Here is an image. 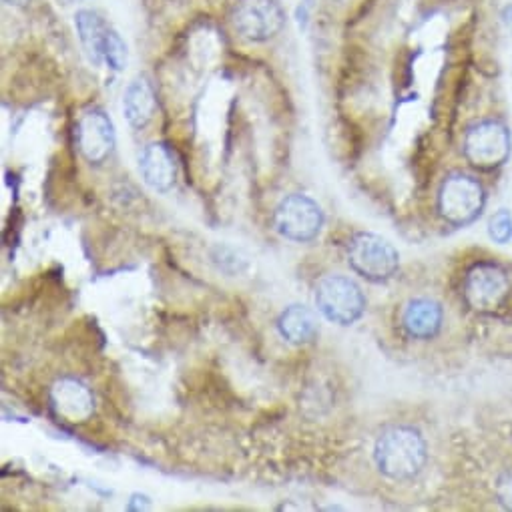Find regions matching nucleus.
I'll return each instance as SVG.
<instances>
[{
    "mask_svg": "<svg viewBox=\"0 0 512 512\" xmlns=\"http://www.w3.org/2000/svg\"><path fill=\"white\" fill-rule=\"evenodd\" d=\"M428 460L424 436L412 426L386 428L374 444V462L390 480L416 478Z\"/></svg>",
    "mask_w": 512,
    "mask_h": 512,
    "instance_id": "obj_1",
    "label": "nucleus"
},
{
    "mask_svg": "<svg viewBox=\"0 0 512 512\" xmlns=\"http://www.w3.org/2000/svg\"><path fill=\"white\" fill-rule=\"evenodd\" d=\"M348 262L358 276L380 284L398 272L400 255L388 239L374 233H358L348 245Z\"/></svg>",
    "mask_w": 512,
    "mask_h": 512,
    "instance_id": "obj_2",
    "label": "nucleus"
},
{
    "mask_svg": "<svg viewBox=\"0 0 512 512\" xmlns=\"http://www.w3.org/2000/svg\"><path fill=\"white\" fill-rule=\"evenodd\" d=\"M316 306L328 322L352 326L364 316L366 298L354 280L344 276H326L316 288Z\"/></svg>",
    "mask_w": 512,
    "mask_h": 512,
    "instance_id": "obj_3",
    "label": "nucleus"
},
{
    "mask_svg": "<svg viewBox=\"0 0 512 512\" xmlns=\"http://www.w3.org/2000/svg\"><path fill=\"white\" fill-rule=\"evenodd\" d=\"M482 185L464 173L448 175L438 191V211L452 225L472 223L484 209Z\"/></svg>",
    "mask_w": 512,
    "mask_h": 512,
    "instance_id": "obj_4",
    "label": "nucleus"
},
{
    "mask_svg": "<svg viewBox=\"0 0 512 512\" xmlns=\"http://www.w3.org/2000/svg\"><path fill=\"white\" fill-rule=\"evenodd\" d=\"M276 229L290 241L308 243L316 239L324 225L322 207L308 195L294 193L282 199L274 215Z\"/></svg>",
    "mask_w": 512,
    "mask_h": 512,
    "instance_id": "obj_5",
    "label": "nucleus"
},
{
    "mask_svg": "<svg viewBox=\"0 0 512 512\" xmlns=\"http://www.w3.org/2000/svg\"><path fill=\"white\" fill-rule=\"evenodd\" d=\"M510 294L508 274L496 264H476L464 278V300L478 314L496 312Z\"/></svg>",
    "mask_w": 512,
    "mask_h": 512,
    "instance_id": "obj_6",
    "label": "nucleus"
},
{
    "mask_svg": "<svg viewBox=\"0 0 512 512\" xmlns=\"http://www.w3.org/2000/svg\"><path fill=\"white\" fill-rule=\"evenodd\" d=\"M464 155L478 169H494L510 155L508 129L498 121H480L464 135Z\"/></svg>",
    "mask_w": 512,
    "mask_h": 512,
    "instance_id": "obj_7",
    "label": "nucleus"
},
{
    "mask_svg": "<svg viewBox=\"0 0 512 512\" xmlns=\"http://www.w3.org/2000/svg\"><path fill=\"white\" fill-rule=\"evenodd\" d=\"M286 23V15L276 0H239L233 13L235 31L253 43L274 39Z\"/></svg>",
    "mask_w": 512,
    "mask_h": 512,
    "instance_id": "obj_8",
    "label": "nucleus"
},
{
    "mask_svg": "<svg viewBox=\"0 0 512 512\" xmlns=\"http://www.w3.org/2000/svg\"><path fill=\"white\" fill-rule=\"evenodd\" d=\"M77 145L89 163H103L115 147V127L101 109L87 111L77 125Z\"/></svg>",
    "mask_w": 512,
    "mask_h": 512,
    "instance_id": "obj_9",
    "label": "nucleus"
},
{
    "mask_svg": "<svg viewBox=\"0 0 512 512\" xmlns=\"http://www.w3.org/2000/svg\"><path fill=\"white\" fill-rule=\"evenodd\" d=\"M51 408L57 418L81 424L91 418L95 410L93 392L77 378H61L51 388Z\"/></svg>",
    "mask_w": 512,
    "mask_h": 512,
    "instance_id": "obj_10",
    "label": "nucleus"
},
{
    "mask_svg": "<svg viewBox=\"0 0 512 512\" xmlns=\"http://www.w3.org/2000/svg\"><path fill=\"white\" fill-rule=\"evenodd\" d=\"M139 171L145 183L161 193L173 189L177 181V161L165 143H151L139 157Z\"/></svg>",
    "mask_w": 512,
    "mask_h": 512,
    "instance_id": "obj_11",
    "label": "nucleus"
},
{
    "mask_svg": "<svg viewBox=\"0 0 512 512\" xmlns=\"http://www.w3.org/2000/svg\"><path fill=\"white\" fill-rule=\"evenodd\" d=\"M444 312L442 306L428 298L410 300L402 314V326L406 334L414 340H430L442 328Z\"/></svg>",
    "mask_w": 512,
    "mask_h": 512,
    "instance_id": "obj_12",
    "label": "nucleus"
},
{
    "mask_svg": "<svg viewBox=\"0 0 512 512\" xmlns=\"http://www.w3.org/2000/svg\"><path fill=\"white\" fill-rule=\"evenodd\" d=\"M157 109V97L151 83L143 77L129 83L123 95V113L133 129H143L151 123Z\"/></svg>",
    "mask_w": 512,
    "mask_h": 512,
    "instance_id": "obj_13",
    "label": "nucleus"
},
{
    "mask_svg": "<svg viewBox=\"0 0 512 512\" xmlns=\"http://www.w3.org/2000/svg\"><path fill=\"white\" fill-rule=\"evenodd\" d=\"M75 25H77V33H79V39H81L87 59L93 65H103L105 63V47H107L111 29L93 11H79L75 15Z\"/></svg>",
    "mask_w": 512,
    "mask_h": 512,
    "instance_id": "obj_14",
    "label": "nucleus"
},
{
    "mask_svg": "<svg viewBox=\"0 0 512 512\" xmlns=\"http://www.w3.org/2000/svg\"><path fill=\"white\" fill-rule=\"evenodd\" d=\"M278 330L284 340H288L290 344L302 346V344H310L312 340H316V336L320 332V322H318V316L310 308L290 306L278 318Z\"/></svg>",
    "mask_w": 512,
    "mask_h": 512,
    "instance_id": "obj_15",
    "label": "nucleus"
},
{
    "mask_svg": "<svg viewBox=\"0 0 512 512\" xmlns=\"http://www.w3.org/2000/svg\"><path fill=\"white\" fill-rule=\"evenodd\" d=\"M105 65H109V69L117 73L127 67V45L115 31L109 33V41L105 47Z\"/></svg>",
    "mask_w": 512,
    "mask_h": 512,
    "instance_id": "obj_16",
    "label": "nucleus"
},
{
    "mask_svg": "<svg viewBox=\"0 0 512 512\" xmlns=\"http://www.w3.org/2000/svg\"><path fill=\"white\" fill-rule=\"evenodd\" d=\"M488 235L492 241L504 245L512 239V215L506 209H500L496 215H492L488 223Z\"/></svg>",
    "mask_w": 512,
    "mask_h": 512,
    "instance_id": "obj_17",
    "label": "nucleus"
},
{
    "mask_svg": "<svg viewBox=\"0 0 512 512\" xmlns=\"http://www.w3.org/2000/svg\"><path fill=\"white\" fill-rule=\"evenodd\" d=\"M496 494H498V500H500L506 508H512V470H508V472L502 474V478L498 480Z\"/></svg>",
    "mask_w": 512,
    "mask_h": 512,
    "instance_id": "obj_18",
    "label": "nucleus"
},
{
    "mask_svg": "<svg viewBox=\"0 0 512 512\" xmlns=\"http://www.w3.org/2000/svg\"><path fill=\"white\" fill-rule=\"evenodd\" d=\"M127 508L129 510H147V508H151V500L145 494H133Z\"/></svg>",
    "mask_w": 512,
    "mask_h": 512,
    "instance_id": "obj_19",
    "label": "nucleus"
},
{
    "mask_svg": "<svg viewBox=\"0 0 512 512\" xmlns=\"http://www.w3.org/2000/svg\"><path fill=\"white\" fill-rule=\"evenodd\" d=\"M7 5H17V7H23V5H27L29 0H5Z\"/></svg>",
    "mask_w": 512,
    "mask_h": 512,
    "instance_id": "obj_20",
    "label": "nucleus"
}]
</instances>
